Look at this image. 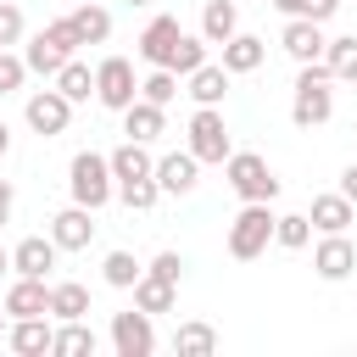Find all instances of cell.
<instances>
[{
	"label": "cell",
	"mask_w": 357,
	"mask_h": 357,
	"mask_svg": "<svg viewBox=\"0 0 357 357\" xmlns=\"http://www.w3.org/2000/svg\"><path fill=\"white\" fill-rule=\"evenodd\" d=\"M178 39H184V28H178V17H151L145 28H139V61L145 67H167L173 61V50H178Z\"/></svg>",
	"instance_id": "cell-10"
},
{
	"label": "cell",
	"mask_w": 357,
	"mask_h": 357,
	"mask_svg": "<svg viewBox=\"0 0 357 357\" xmlns=\"http://www.w3.org/2000/svg\"><path fill=\"white\" fill-rule=\"evenodd\" d=\"M184 134H190L184 151H190L195 162H218V167H223V156L234 151V145H229V128H223V106H195V117H190Z\"/></svg>",
	"instance_id": "cell-6"
},
{
	"label": "cell",
	"mask_w": 357,
	"mask_h": 357,
	"mask_svg": "<svg viewBox=\"0 0 357 357\" xmlns=\"http://www.w3.org/2000/svg\"><path fill=\"white\" fill-rule=\"evenodd\" d=\"M151 178H156L162 195H190V190L201 184V162H195L190 151H167V156H156Z\"/></svg>",
	"instance_id": "cell-12"
},
{
	"label": "cell",
	"mask_w": 357,
	"mask_h": 357,
	"mask_svg": "<svg viewBox=\"0 0 357 357\" xmlns=\"http://www.w3.org/2000/svg\"><path fill=\"white\" fill-rule=\"evenodd\" d=\"M307 223H312L318 234H346V229L357 223V206H351L340 190H324V195H312V212H307Z\"/></svg>",
	"instance_id": "cell-15"
},
{
	"label": "cell",
	"mask_w": 357,
	"mask_h": 357,
	"mask_svg": "<svg viewBox=\"0 0 357 357\" xmlns=\"http://www.w3.org/2000/svg\"><path fill=\"white\" fill-rule=\"evenodd\" d=\"M340 195H346V201H351V206H357V162H351V167H346V173H340Z\"/></svg>",
	"instance_id": "cell-41"
},
{
	"label": "cell",
	"mask_w": 357,
	"mask_h": 357,
	"mask_svg": "<svg viewBox=\"0 0 357 357\" xmlns=\"http://www.w3.org/2000/svg\"><path fill=\"white\" fill-rule=\"evenodd\" d=\"M178 95V73L173 67H151L145 78H139V100H156V106H167Z\"/></svg>",
	"instance_id": "cell-33"
},
{
	"label": "cell",
	"mask_w": 357,
	"mask_h": 357,
	"mask_svg": "<svg viewBox=\"0 0 357 357\" xmlns=\"http://www.w3.org/2000/svg\"><path fill=\"white\" fill-rule=\"evenodd\" d=\"M134 307L151 312V318H156V312H173V307H178V284H167V279H156V273H139V279H134Z\"/></svg>",
	"instance_id": "cell-25"
},
{
	"label": "cell",
	"mask_w": 357,
	"mask_h": 357,
	"mask_svg": "<svg viewBox=\"0 0 357 357\" xmlns=\"http://www.w3.org/2000/svg\"><path fill=\"white\" fill-rule=\"evenodd\" d=\"M0 307H6L11 318H39V312H50V284L17 273V279L6 284V301H0Z\"/></svg>",
	"instance_id": "cell-17"
},
{
	"label": "cell",
	"mask_w": 357,
	"mask_h": 357,
	"mask_svg": "<svg viewBox=\"0 0 357 357\" xmlns=\"http://www.w3.org/2000/svg\"><path fill=\"white\" fill-rule=\"evenodd\" d=\"M223 73L234 78V73H257L262 61H268V39H257V33H229L223 45Z\"/></svg>",
	"instance_id": "cell-19"
},
{
	"label": "cell",
	"mask_w": 357,
	"mask_h": 357,
	"mask_svg": "<svg viewBox=\"0 0 357 357\" xmlns=\"http://www.w3.org/2000/svg\"><path fill=\"white\" fill-rule=\"evenodd\" d=\"M6 273H11V251L0 245V279H6Z\"/></svg>",
	"instance_id": "cell-43"
},
{
	"label": "cell",
	"mask_w": 357,
	"mask_h": 357,
	"mask_svg": "<svg viewBox=\"0 0 357 357\" xmlns=\"http://www.w3.org/2000/svg\"><path fill=\"white\" fill-rule=\"evenodd\" d=\"M11 201H17V190H11V178H0V229L11 223Z\"/></svg>",
	"instance_id": "cell-40"
},
{
	"label": "cell",
	"mask_w": 357,
	"mask_h": 357,
	"mask_svg": "<svg viewBox=\"0 0 357 357\" xmlns=\"http://www.w3.org/2000/svg\"><path fill=\"white\" fill-rule=\"evenodd\" d=\"M50 84H56V89H61V95H67L73 106H84V100L95 95V73H89L84 61H67V67H61V73H56Z\"/></svg>",
	"instance_id": "cell-29"
},
{
	"label": "cell",
	"mask_w": 357,
	"mask_h": 357,
	"mask_svg": "<svg viewBox=\"0 0 357 357\" xmlns=\"http://www.w3.org/2000/svg\"><path fill=\"white\" fill-rule=\"evenodd\" d=\"M128 6H151V0H128Z\"/></svg>",
	"instance_id": "cell-45"
},
{
	"label": "cell",
	"mask_w": 357,
	"mask_h": 357,
	"mask_svg": "<svg viewBox=\"0 0 357 357\" xmlns=\"http://www.w3.org/2000/svg\"><path fill=\"white\" fill-rule=\"evenodd\" d=\"M50 240H56V251H84L89 240H95V212L89 206H61L56 218H50Z\"/></svg>",
	"instance_id": "cell-13"
},
{
	"label": "cell",
	"mask_w": 357,
	"mask_h": 357,
	"mask_svg": "<svg viewBox=\"0 0 357 357\" xmlns=\"http://www.w3.org/2000/svg\"><path fill=\"white\" fill-rule=\"evenodd\" d=\"M229 33H240L234 0H206V6H201V39H206V45H223Z\"/></svg>",
	"instance_id": "cell-26"
},
{
	"label": "cell",
	"mask_w": 357,
	"mask_h": 357,
	"mask_svg": "<svg viewBox=\"0 0 357 357\" xmlns=\"http://www.w3.org/2000/svg\"><path fill=\"white\" fill-rule=\"evenodd\" d=\"M145 273H156V279L178 284V279H184V257H178V251H156V257L145 262Z\"/></svg>",
	"instance_id": "cell-38"
},
{
	"label": "cell",
	"mask_w": 357,
	"mask_h": 357,
	"mask_svg": "<svg viewBox=\"0 0 357 357\" xmlns=\"http://www.w3.org/2000/svg\"><path fill=\"white\" fill-rule=\"evenodd\" d=\"M134 95H139L134 61H128V56H100V61H95V100H100L106 112H123Z\"/></svg>",
	"instance_id": "cell-7"
},
{
	"label": "cell",
	"mask_w": 357,
	"mask_h": 357,
	"mask_svg": "<svg viewBox=\"0 0 357 357\" xmlns=\"http://www.w3.org/2000/svg\"><path fill=\"white\" fill-rule=\"evenodd\" d=\"M206 50H212V45H206V39H201V33H184V39H178V50H173V61H167V67H173V73H178V78H190V73H195V67H201V61H206Z\"/></svg>",
	"instance_id": "cell-34"
},
{
	"label": "cell",
	"mask_w": 357,
	"mask_h": 357,
	"mask_svg": "<svg viewBox=\"0 0 357 357\" xmlns=\"http://www.w3.org/2000/svg\"><path fill=\"white\" fill-rule=\"evenodd\" d=\"M173 351H178V357H206V351H218V329H212V324H178Z\"/></svg>",
	"instance_id": "cell-31"
},
{
	"label": "cell",
	"mask_w": 357,
	"mask_h": 357,
	"mask_svg": "<svg viewBox=\"0 0 357 357\" xmlns=\"http://www.w3.org/2000/svg\"><path fill=\"white\" fill-rule=\"evenodd\" d=\"M22 117H28V128H33L39 139H56V134H67V123H73V100L50 84V89H33V95H28Z\"/></svg>",
	"instance_id": "cell-8"
},
{
	"label": "cell",
	"mask_w": 357,
	"mask_h": 357,
	"mask_svg": "<svg viewBox=\"0 0 357 357\" xmlns=\"http://www.w3.org/2000/svg\"><path fill=\"white\" fill-rule=\"evenodd\" d=\"M279 17H312V22H329L340 11V0H268Z\"/></svg>",
	"instance_id": "cell-36"
},
{
	"label": "cell",
	"mask_w": 357,
	"mask_h": 357,
	"mask_svg": "<svg viewBox=\"0 0 357 357\" xmlns=\"http://www.w3.org/2000/svg\"><path fill=\"white\" fill-rule=\"evenodd\" d=\"M89 312V290L78 284V279H61V284H50V318L61 324V318H84Z\"/></svg>",
	"instance_id": "cell-27"
},
{
	"label": "cell",
	"mask_w": 357,
	"mask_h": 357,
	"mask_svg": "<svg viewBox=\"0 0 357 357\" xmlns=\"http://www.w3.org/2000/svg\"><path fill=\"white\" fill-rule=\"evenodd\" d=\"M273 206L268 201H245L240 212H234V223H229V257L234 262H257L262 251H268V240H273Z\"/></svg>",
	"instance_id": "cell-4"
},
{
	"label": "cell",
	"mask_w": 357,
	"mask_h": 357,
	"mask_svg": "<svg viewBox=\"0 0 357 357\" xmlns=\"http://www.w3.org/2000/svg\"><path fill=\"white\" fill-rule=\"evenodd\" d=\"M312 268H318V279L340 284V279H351V268H357V245H351L346 234H324L318 251H312Z\"/></svg>",
	"instance_id": "cell-14"
},
{
	"label": "cell",
	"mask_w": 357,
	"mask_h": 357,
	"mask_svg": "<svg viewBox=\"0 0 357 357\" xmlns=\"http://www.w3.org/2000/svg\"><path fill=\"white\" fill-rule=\"evenodd\" d=\"M67 190H73V201L78 206H89V212H100L112 195H117V178H112V162L100 156V151H78L73 162H67Z\"/></svg>",
	"instance_id": "cell-3"
},
{
	"label": "cell",
	"mask_w": 357,
	"mask_h": 357,
	"mask_svg": "<svg viewBox=\"0 0 357 357\" xmlns=\"http://www.w3.org/2000/svg\"><path fill=\"white\" fill-rule=\"evenodd\" d=\"M162 112H167V106H156V100H139V95H134V100L123 106V134H128V139H139V145H151V139L167 128V117H162Z\"/></svg>",
	"instance_id": "cell-20"
},
{
	"label": "cell",
	"mask_w": 357,
	"mask_h": 357,
	"mask_svg": "<svg viewBox=\"0 0 357 357\" xmlns=\"http://www.w3.org/2000/svg\"><path fill=\"white\" fill-rule=\"evenodd\" d=\"M223 178H229V190H234L240 201H273V195H279V173H273L268 156H257V151H229V156H223Z\"/></svg>",
	"instance_id": "cell-5"
},
{
	"label": "cell",
	"mask_w": 357,
	"mask_h": 357,
	"mask_svg": "<svg viewBox=\"0 0 357 357\" xmlns=\"http://www.w3.org/2000/svg\"><path fill=\"white\" fill-rule=\"evenodd\" d=\"M112 351L117 357H151L156 351V324L151 312H112Z\"/></svg>",
	"instance_id": "cell-9"
},
{
	"label": "cell",
	"mask_w": 357,
	"mask_h": 357,
	"mask_svg": "<svg viewBox=\"0 0 357 357\" xmlns=\"http://www.w3.org/2000/svg\"><path fill=\"white\" fill-rule=\"evenodd\" d=\"M22 33H28V22H22V6H11V0H0V50H11V45H22Z\"/></svg>",
	"instance_id": "cell-37"
},
{
	"label": "cell",
	"mask_w": 357,
	"mask_h": 357,
	"mask_svg": "<svg viewBox=\"0 0 357 357\" xmlns=\"http://www.w3.org/2000/svg\"><path fill=\"white\" fill-rule=\"evenodd\" d=\"M184 84H190V100H195V106H223V95H229V73H223V61H201Z\"/></svg>",
	"instance_id": "cell-23"
},
{
	"label": "cell",
	"mask_w": 357,
	"mask_h": 357,
	"mask_svg": "<svg viewBox=\"0 0 357 357\" xmlns=\"http://www.w3.org/2000/svg\"><path fill=\"white\" fill-rule=\"evenodd\" d=\"M139 273H145V262H134V251H106V262H100V279L112 290H134Z\"/></svg>",
	"instance_id": "cell-30"
},
{
	"label": "cell",
	"mask_w": 357,
	"mask_h": 357,
	"mask_svg": "<svg viewBox=\"0 0 357 357\" xmlns=\"http://www.w3.org/2000/svg\"><path fill=\"white\" fill-rule=\"evenodd\" d=\"M117 201L128 212H151L162 201V190H156V178H128V184H117Z\"/></svg>",
	"instance_id": "cell-35"
},
{
	"label": "cell",
	"mask_w": 357,
	"mask_h": 357,
	"mask_svg": "<svg viewBox=\"0 0 357 357\" xmlns=\"http://www.w3.org/2000/svg\"><path fill=\"white\" fill-rule=\"evenodd\" d=\"M324 67H329L335 84H357V39L351 33L346 39H329L324 45Z\"/></svg>",
	"instance_id": "cell-28"
},
{
	"label": "cell",
	"mask_w": 357,
	"mask_h": 357,
	"mask_svg": "<svg viewBox=\"0 0 357 357\" xmlns=\"http://www.w3.org/2000/svg\"><path fill=\"white\" fill-rule=\"evenodd\" d=\"M22 78H28V61H22V56H11V50H0V95L22 89Z\"/></svg>",
	"instance_id": "cell-39"
},
{
	"label": "cell",
	"mask_w": 357,
	"mask_h": 357,
	"mask_svg": "<svg viewBox=\"0 0 357 357\" xmlns=\"http://www.w3.org/2000/svg\"><path fill=\"white\" fill-rule=\"evenodd\" d=\"M324 22H312V17H284V33H279V50L301 67V61H318L324 56Z\"/></svg>",
	"instance_id": "cell-11"
},
{
	"label": "cell",
	"mask_w": 357,
	"mask_h": 357,
	"mask_svg": "<svg viewBox=\"0 0 357 357\" xmlns=\"http://www.w3.org/2000/svg\"><path fill=\"white\" fill-rule=\"evenodd\" d=\"M329 84H335V78H329L324 56H318V61H301L296 95H290V123H296V128H318V123L335 117V89H329Z\"/></svg>",
	"instance_id": "cell-1"
},
{
	"label": "cell",
	"mask_w": 357,
	"mask_h": 357,
	"mask_svg": "<svg viewBox=\"0 0 357 357\" xmlns=\"http://www.w3.org/2000/svg\"><path fill=\"white\" fill-rule=\"evenodd\" d=\"M6 324H11V312H6V307H0V335H6Z\"/></svg>",
	"instance_id": "cell-44"
},
{
	"label": "cell",
	"mask_w": 357,
	"mask_h": 357,
	"mask_svg": "<svg viewBox=\"0 0 357 357\" xmlns=\"http://www.w3.org/2000/svg\"><path fill=\"white\" fill-rule=\"evenodd\" d=\"M106 162H112V178H117V184H128V178H151V167H156V156H151L139 139H123Z\"/></svg>",
	"instance_id": "cell-24"
},
{
	"label": "cell",
	"mask_w": 357,
	"mask_h": 357,
	"mask_svg": "<svg viewBox=\"0 0 357 357\" xmlns=\"http://www.w3.org/2000/svg\"><path fill=\"white\" fill-rule=\"evenodd\" d=\"M67 22H73L78 45H106V39H112V11H106L100 0H84V6H73V11H67Z\"/></svg>",
	"instance_id": "cell-21"
},
{
	"label": "cell",
	"mask_w": 357,
	"mask_h": 357,
	"mask_svg": "<svg viewBox=\"0 0 357 357\" xmlns=\"http://www.w3.org/2000/svg\"><path fill=\"white\" fill-rule=\"evenodd\" d=\"M312 240V223H307V212H279L273 218V245H284V251H301Z\"/></svg>",
	"instance_id": "cell-32"
},
{
	"label": "cell",
	"mask_w": 357,
	"mask_h": 357,
	"mask_svg": "<svg viewBox=\"0 0 357 357\" xmlns=\"http://www.w3.org/2000/svg\"><path fill=\"white\" fill-rule=\"evenodd\" d=\"M50 357H95V329L84 318H61L50 329Z\"/></svg>",
	"instance_id": "cell-22"
},
{
	"label": "cell",
	"mask_w": 357,
	"mask_h": 357,
	"mask_svg": "<svg viewBox=\"0 0 357 357\" xmlns=\"http://www.w3.org/2000/svg\"><path fill=\"white\" fill-rule=\"evenodd\" d=\"M6 346L17 357H50V312L39 318H11L6 324Z\"/></svg>",
	"instance_id": "cell-18"
},
{
	"label": "cell",
	"mask_w": 357,
	"mask_h": 357,
	"mask_svg": "<svg viewBox=\"0 0 357 357\" xmlns=\"http://www.w3.org/2000/svg\"><path fill=\"white\" fill-rule=\"evenodd\" d=\"M56 268V240L50 234H28L11 245V273H28V279H50Z\"/></svg>",
	"instance_id": "cell-16"
},
{
	"label": "cell",
	"mask_w": 357,
	"mask_h": 357,
	"mask_svg": "<svg viewBox=\"0 0 357 357\" xmlns=\"http://www.w3.org/2000/svg\"><path fill=\"white\" fill-rule=\"evenodd\" d=\"M73 56H78V33H73V22H67V17H50V22L28 39V50H22L28 73H39V78H56Z\"/></svg>",
	"instance_id": "cell-2"
},
{
	"label": "cell",
	"mask_w": 357,
	"mask_h": 357,
	"mask_svg": "<svg viewBox=\"0 0 357 357\" xmlns=\"http://www.w3.org/2000/svg\"><path fill=\"white\" fill-rule=\"evenodd\" d=\"M11 151V128H6V117H0V156Z\"/></svg>",
	"instance_id": "cell-42"
}]
</instances>
